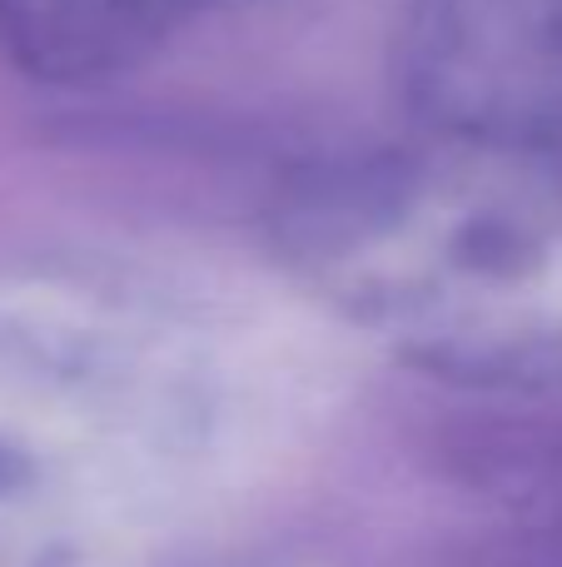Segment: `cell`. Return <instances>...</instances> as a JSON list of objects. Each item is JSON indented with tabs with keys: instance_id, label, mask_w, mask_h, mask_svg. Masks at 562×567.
Instances as JSON below:
<instances>
[{
	"instance_id": "6da1fadb",
	"label": "cell",
	"mask_w": 562,
	"mask_h": 567,
	"mask_svg": "<svg viewBox=\"0 0 562 567\" xmlns=\"http://www.w3.org/2000/svg\"><path fill=\"white\" fill-rule=\"evenodd\" d=\"M284 245L434 369L562 383V165L434 135L334 159L289 189Z\"/></svg>"
},
{
	"instance_id": "7a4b0ae2",
	"label": "cell",
	"mask_w": 562,
	"mask_h": 567,
	"mask_svg": "<svg viewBox=\"0 0 562 567\" xmlns=\"http://www.w3.org/2000/svg\"><path fill=\"white\" fill-rule=\"evenodd\" d=\"M394 85L434 140L562 165V0H408Z\"/></svg>"
},
{
	"instance_id": "3957f363",
	"label": "cell",
	"mask_w": 562,
	"mask_h": 567,
	"mask_svg": "<svg viewBox=\"0 0 562 567\" xmlns=\"http://www.w3.org/2000/svg\"><path fill=\"white\" fill-rule=\"evenodd\" d=\"M225 0H0V45L35 80L119 75Z\"/></svg>"
},
{
	"instance_id": "277c9868",
	"label": "cell",
	"mask_w": 562,
	"mask_h": 567,
	"mask_svg": "<svg viewBox=\"0 0 562 567\" xmlns=\"http://www.w3.org/2000/svg\"><path fill=\"white\" fill-rule=\"evenodd\" d=\"M468 503L464 567H562V423L478 453Z\"/></svg>"
}]
</instances>
